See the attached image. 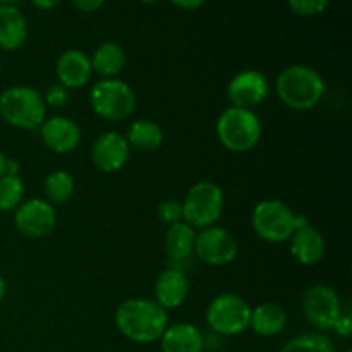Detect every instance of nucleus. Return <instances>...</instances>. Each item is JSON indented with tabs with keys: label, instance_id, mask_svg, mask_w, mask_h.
Segmentation results:
<instances>
[{
	"label": "nucleus",
	"instance_id": "nucleus-8",
	"mask_svg": "<svg viewBox=\"0 0 352 352\" xmlns=\"http://www.w3.org/2000/svg\"><path fill=\"white\" fill-rule=\"evenodd\" d=\"M251 306L237 294H220L206 308V323L220 336H239L250 329Z\"/></svg>",
	"mask_w": 352,
	"mask_h": 352
},
{
	"label": "nucleus",
	"instance_id": "nucleus-5",
	"mask_svg": "<svg viewBox=\"0 0 352 352\" xmlns=\"http://www.w3.org/2000/svg\"><path fill=\"white\" fill-rule=\"evenodd\" d=\"M215 131L226 150L232 153H248L260 143L261 122L253 110L229 107L217 119Z\"/></svg>",
	"mask_w": 352,
	"mask_h": 352
},
{
	"label": "nucleus",
	"instance_id": "nucleus-14",
	"mask_svg": "<svg viewBox=\"0 0 352 352\" xmlns=\"http://www.w3.org/2000/svg\"><path fill=\"white\" fill-rule=\"evenodd\" d=\"M40 138L54 153L65 155L74 151L81 143V129L72 119L64 116L47 117L40 126Z\"/></svg>",
	"mask_w": 352,
	"mask_h": 352
},
{
	"label": "nucleus",
	"instance_id": "nucleus-16",
	"mask_svg": "<svg viewBox=\"0 0 352 352\" xmlns=\"http://www.w3.org/2000/svg\"><path fill=\"white\" fill-rule=\"evenodd\" d=\"M289 241L292 258L305 267L318 265L325 256V237L311 223L296 230Z\"/></svg>",
	"mask_w": 352,
	"mask_h": 352
},
{
	"label": "nucleus",
	"instance_id": "nucleus-29",
	"mask_svg": "<svg viewBox=\"0 0 352 352\" xmlns=\"http://www.w3.org/2000/svg\"><path fill=\"white\" fill-rule=\"evenodd\" d=\"M158 215L165 223L172 226L175 222L182 220V203L177 199H165L158 206Z\"/></svg>",
	"mask_w": 352,
	"mask_h": 352
},
{
	"label": "nucleus",
	"instance_id": "nucleus-39",
	"mask_svg": "<svg viewBox=\"0 0 352 352\" xmlns=\"http://www.w3.org/2000/svg\"><path fill=\"white\" fill-rule=\"evenodd\" d=\"M344 352H352V351H351V349H347V351H344Z\"/></svg>",
	"mask_w": 352,
	"mask_h": 352
},
{
	"label": "nucleus",
	"instance_id": "nucleus-26",
	"mask_svg": "<svg viewBox=\"0 0 352 352\" xmlns=\"http://www.w3.org/2000/svg\"><path fill=\"white\" fill-rule=\"evenodd\" d=\"M280 352H336V346L323 333H302L289 340Z\"/></svg>",
	"mask_w": 352,
	"mask_h": 352
},
{
	"label": "nucleus",
	"instance_id": "nucleus-38",
	"mask_svg": "<svg viewBox=\"0 0 352 352\" xmlns=\"http://www.w3.org/2000/svg\"><path fill=\"white\" fill-rule=\"evenodd\" d=\"M0 72H2V62H0Z\"/></svg>",
	"mask_w": 352,
	"mask_h": 352
},
{
	"label": "nucleus",
	"instance_id": "nucleus-13",
	"mask_svg": "<svg viewBox=\"0 0 352 352\" xmlns=\"http://www.w3.org/2000/svg\"><path fill=\"white\" fill-rule=\"evenodd\" d=\"M131 155V146L126 136L117 131L100 134L91 146V162L98 170L113 174L124 168Z\"/></svg>",
	"mask_w": 352,
	"mask_h": 352
},
{
	"label": "nucleus",
	"instance_id": "nucleus-32",
	"mask_svg": "<svg viewBox=\"0 0 352 352\" xmlns=\"http://www.w3.org/2000/svg\"><path fill=\"white\" fill-rule=\"evenodd\" d=\"M177 9L182 10H196L206 2V0H170Z\"/></svg>",
	"mask_w": 352,
	"mask_h": 352
},
{
	"label": "nucleus",
	"instance_id": "nucleus-15",
	"mask_svg": "<svg viewBox=\"0 0 352 352\" xmlns=\"http://www.w3.org/2000/svg\"><path fill=\"white\" fill-rule=\"evenodd\" d=\"M55 74H57L58 82L67 89L82 88L91 81V58L82 50H76V48L65 50L57 58Z\"/></svg>",
	"mask_w": 352,
	"mask_h": 352
},
{
	"label": "nucleus",
	"instance_id": "nucleus-9",
	"mask_svg": "<svg viewBox=\"0 0 352 352\" xmlns=\"http://www.w3.org/2000/svg\"><path fill=\"white\" fill-rule=\"evenodd\" d=\"M342 311L340 296L325 284L311 285L302 296V313L306 320L322 332L332 330Z\"/></svg>",
	"mask_w": 352,
	"mask_h": 352
},
{
	"label": "nucleus",
	"instance_id": "nucleus-30",
	"mask_svg": "<svg viewBox=\"0 0 352 352\" xmlns=\"http://www.w3.org/2000/svg\"><path fill=\"white\" fill-rule=\"evenodd\" d=\"M332 330L337 333V336L344 337V339L351 337V333H352V320H351L349 309H344L342 315L339 316V320H337L336 325H333Z\"/></svg>",
	"mask_w": 352,
	"mask_h": 352
},
{
	"label": "nucleus",
	"instance_id": "nucleus-37",
	"mask_svg": "<svg viewBox=\"0 0 352 352\" xmlns=\"http://www.w3.org/2000/svg\"><path fill=\"white\" fill-rule=\"evenodd\" d=\"M140 2L146 3V6H153V3H158V2H160V0H140Z\"/></svg>",
	"mask_w": 352,
	"mask_h": 352
},
{
	"label": "nucleus",
	"instance_id": "nucleus-23",
	"mask_svg": "<svg viewBox=\"0 0 352 352\" xmlns=\"http://www.w3.org/2000/svg\"><path fill=\"white\" fill-rule=\"evenodd\" d=\"M126 140L134 150L150 153V151L158 150L164 143V129L155 120L141 119L131 124Z\"/></svg>",
	"mask_w": 352,
	"mask_h": 352
},
{
	"label": "nucleus",
	"instance_id": "nucleus-12",
	"mask_svg": "<svg viewBox=\"0 0 352 352\" xmlns=\"http://www.w3.org/2000/svg\"><path fill=\"white\" fill-rule=\"evenodd\" d=\"M268 93H270V82L267 76L254 69L236 74L227 86V98L230 107L237 109L253 110L267 100Z\"/></svg>",
	"mask_w": 352,
	"mask_h": 352
},
{
	"label": "nucleus",
	"instance_id": "nucleus-11",
	"mask_svg": "<svg viewBox=\"0 0 352 352\" xmlns=\"http://www.w3.org/2000/svg\"><path fill=\"white\" fill-rule=\"evenodd\" d=\"M14 226L23 236L41 239L54 232L57 226V212L47 199H26L14 210Z\"/></svg>",
	"mask_w": 352,
	"mask_h": 352
},
{
	"label": "nucleus",
	"instance_id": "nucleus-28",
	"mask_svg": "<svg viewBox=\"0 0 352 352\" xmlns=\"http://www.w3.org/2000/svg\"><path fill=\"white\" fill-rule=\"evenodd\" d=\"M43 96V102L45 105L52 107V109H62V107H65L69 103V98H71V95H69V89L65 88V86H62L60 82H57V85H52L50 88L45 91Z\"/></svg>",
	"mask_w": 352,
	"mask_h": 352
},
{
	"label": "nucleus",
	"instance_id": "nucleus-1",
	"mask_svg": "<svg viewBox=\"0 0 352 352\" xmlns=\"http://www.w3.org/2000/svg\"><path fill=\"white\" fill-rule=\"evenodd\" d=\"M116 327L133 342L153 344L160 340L168 327L167 309L155 299H127L117 308Z\"/></svg>",
	"mask_w": 352,
	"mask_h": 352
},
{
	"label": "nucleus",
	"instance_id": "nucleus-31",
	"mask_svg": "<svg viewBox=\"0 0 352 352\" xmlns=\"http://www.w3.org/2000/svg\"><path fill=\"white\" fill-rule=\"evenodd\" d=\"M71 2L81 12H96L105 3V0H71Z\"/></svg>",
	"mask_w": 352,
	"mask_h": 352
},
{
	"label": "nucleus",
	"instance_id": "nucleus-4",
	"mask_svg": "<svg viewBox=\"0 0 352 352\" xmlns=\"http://www.w3.org/2000/svg\"><path fill=\"white\" fill-rule=\"evenodd\" d=\"M0 116L17 129L36 131L47 119V105L31 86H10L0 95Z\"/></svg>",
	"mask_w": 352,
	"mask_h": 352
},
{
	"label": "nucleus",
	"instance_id": "nucleus-21",
	"mask_svg": "<svg viewBox=\"0 0 352 352\" xmlns=\"http://www.w3.org/2000/svg\"><path fill=\"white\" fill-rule=\"evenodd\" d=\"M89 58H91L93 72L102 76V79L117 78L126 67V52L113 41H103Z\"/></svg>",
	"mask_w": 352,
	"mask_h": 352
},
{
	"label": "nucleus",
	"instance_id": "nucleus-20",
	"mask_svg": "<svg viewBox=\"0 0 352 352\" xmlns=\"http://www.w3.org/2000/svg\"><path fill=\"white\" fill-rule=\"evenodd\" d=\"M287 325V313L277 302H261L251 308L250 329L261 337H275L284 332Z\"/></svg>",
	"mask_w": 352,
	"mask_h": 352
},
{
	"label": "nucleus",
	"instance_id": "nucleus-27",
	"mask_svg": "<svg viewBox=\"0 0 352 352\" xmlns=\"http://www.w3.org/2000/svg\"><path fill=\"white\" fill-rule=\"evenodd\" d=\"M287 2L292 12L301 17L318 16L330 6V0H287Z\"/></svg>",
	"mask_w": 352,
	"mask_h": 352
},
{
	"label": "nucleus",
	"instance_id": "nucleus-34",
	"mask_svg": "<svg viewBox=\"0 0 352 352\" xmlns=\"http://www.w3.org/2000/svg\"><path fill=\"white\" fill-rule=\"evenodd\" d=\"M6 292H7V282L6 278L0 275V302H2L3 298H6Z\"/></svg>",
	"mask_w": 352,
	"mask_h": 352
},
{
	"label": "nucleus",
	"instance_id": "nucleus-17",
	"mask_svg": "<svg viewBox=\"0 0 352 352\" xmlns=\"http://www.w3.org/2000/svg\"><path fill=\"white\" fill-rule=\"evenodd\" d=\"M189 296V280L184 272L167 268L155 282V301L164 309H175L186 302Z\"/></svg>",
	"mask_w": 352,
	"mask_h": 352
},
{
	"label": "nucleus",
	"instance_id": "nucleus-24",
	"mask_svg": "<svg viewBox=\"0 0 352 352\" xmlns=\"http://www.w3.org/2000/svg\"><path fill=\"white\" fill-rule=\"evenodd\" d=\"M76 182L67 170H54L45 177L43 192L50 205H65L74 196Z\"/></svg>",
	"mask_w": 352,
	"mask_h": 352
},
{
	"label": "nucleus",
	"instance_id": "nucleus-33",
	"mask_svg": "<svg viewBox=\"0 0 352 352\" xmlns=\"http://www.w3.org/2000/svg\"><path fill=\"white\" fill-rule=\"evenodd\" d=\"M31 3L40 10H52L60 3V0H31Z\"/></svg>",
	"mask_w": 352,
	"mask_h": 352
},
{
	"label": "nucleus",
	"instance_id": "nucleus-35",
	"mask_svg": "<svg viewBox=\"0 0 352 352\" xmlns=\"http://www.w3.org/2000/svg\"><path fill=\"white\" fill-rule=\"evenodd\" d=\"M6 167H7V157L0 151V177L6 174Z\"/></svg>",
	"mask_w": 352,
	"mask_h": 352
},
{
	"label": "nucleus",
	"instance_id": "nucleus-36",
	"mask_svg": "<svg viewBox=\"0 0 352 352\" xmlns=\"http://www.w3.org/2000/svg\"><path fill=\"white\" fill-rule=\"evenodd\" d=\"M23 0H0V6H17Z\"/></svg>",
	"mask_w": 352,
	"mask_h": 352
},
{
	"label": "nucleus",
	"instance_id": "nucleus-6",
	"mask_svg": "<svg viewBox=\"0 0 352 352\" xmlns=\"http://www.w3.org/2000/svg\"><path fill=\"white\" fill-rule=\"evenodd\" d=\"M181 203L182 222L201 230L219 222L226 206V195L215 182L199 181L189 188Z\"/></svg>",
	"mask_w": 352,
	"mask_h": 352
},
{
	"label": "nucleus",
	"instance_id": "nucleus-22",
	"mask_svg": "<svg viewBox=\"0 0 352 352\" xmlns=\"http://www.w3.org/2000/svg\"><path fill=\"white\" fill-rule=\"evenodd\" d=\"M196 230L186 222L168 226L165 232V253L172 261H186L195 254Z\"/></svg>",
	"mask_w": 352,
	"mask_h": 352
},
{
	"label": "nucleus",
	"instance_id": "nucleus-18",
	"mask_svg": "<svg viewBox=\"0 0 352 352\" xmlns=\"http://www.w3.org/2000/svg\"><path fill=\"white\" fill-rule=\"evenodd\" d=\"M28 23L16 6H0V48L16 52L26 43Z\"/></svg>",
	"mask_w": 352,
	"mask_h": 352
},
{
	"label": "nucleus",
	"instance_id": "nucleus-10",
	"mask_svg": "<svg viewBox=\"0 0 352 352\" xmlns=\"http://www.w3.org/2000/svg\"><path fill=\"white\" fill-rule=\"evenodd\" d=\"M195 254L210 267H226L237 258L239 244L229 230L212 226L196 232Z\"/></svg>",
	"mask_w": 352,
	"mask_h": 352
},
{
	"label": "nucleus",
	"instance_id": "nucleus-25",
	"mask_svg": "<svg viewBox=\"0 0 352 352\" xmlns=\"http://www.w3.org/2000/svg\"><path fill=\"white\" fill-rule=\"evenodd\" d=\"M24 182L19 175L3 174L0 177V212H14L24 199Z\"/></svg>",
	"mask_w": 352,
	"mask_h": 352
},
{
	"label": "nucleus",
	"instance_id": "nucleus-7",
	"mask_svg": "<svg viewBox=\"0 0 352 352\" xmlns=\"http://www.w3.org/2000/svg\"><path fill=\"white\" fill-rule=\"evenodd\" d=\"M89 105L93 112L110 122L129 119L136 110L134 89L120 79H102L89 91Z\"/></svg>",
	"mask_w": 352,
	"mask_h": 352
},
{
	"label": "nucleus",
	"instance_id": "nucleus-2",
	"mask_svg": "<svg viewBox=\"0 0 352 352\" xmlns=\"http://www.w3.org/2000/svg\"><path fill=\"white\" fill-rule=\"evenodd\" d=\"M325 89L327 86L322 74L302 64L285 67L275 81L278 100L296 112H308L315 109L322 102Z\"/></svg>",
	"mask_w": 352,
	"mask_h": 352
},
{
	"label": "nucleus",
	"instance_id": "nucleus-3",
	"mask_svg": "<svg viewBox=\"0 0 352 352\" xmlns=\"http://www.w3.org/2000/svg\"><path fill=\"white\" fill-rule=\"evenodd\" d=\"M308 219L299 215L280 199H263L258 203L251 215V227L260 239L270 244H282L292 234L308 226Z\"/></svg>",
	"mask_w": 352,
	"mask_h": 352
},
{
	"label": "nucleus",
	"instance_id": "nucleus-19",
	"mask_svg": "<svg viewBox=\"0 0 352 352\" xmlns=\"http://www.w3.org/2000/svg\"><path fill=\"white\" fill-rule=\"evenodd\" d=\"M162 352H203L205 342L198 327L192 323H174L160 337Z\"/></svg>",
	"mask_w": 352,
	"mask_h": 352
}]
</instances>
